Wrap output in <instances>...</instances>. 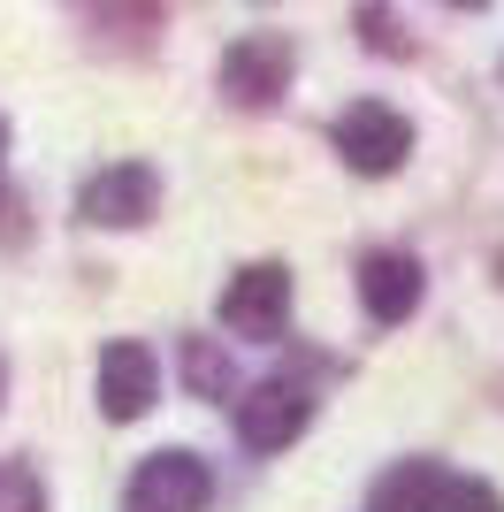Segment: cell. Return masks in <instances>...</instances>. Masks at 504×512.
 Returning <instances> with one entry per match:
<instances>
[{"label": "cell", "mask_w": 504, "mask_h": 512, "mask_svg": "<svg viewBox=\"0 0 504 512\" xmlns=\"http://www.w3.org/2000/svg\"><path fill=\"white\" fill-rule=\"evenodd\" d=\"M336 153H344V169H359V176H390V169H405V153H413V123L382 100H352L336 115Z\"/></svg>", "instance_id": "1"}, {"label": "cell", "mask_w": 504, "mask_h": 512, "mask_svg": "<svg viewBox=\"0 0 504 512\" xmlns=\"http://www.w3.org/2000/svg\"><path fill=\"white\" fill-rule=\"evenodd\" d=\"M283 314H291V268L283 260H252V268L230 276V291H222V329L230 337L268 344L283 337Z\"/></svg>", "instance_id": "2"}, {"label": "cell", "mask_w": 504, "mask_h": 512, "mask_svg": "<svg viewBox=\"0 0 504 512\" xmlns=\"http://www.w3.org/2000/svg\"><path fill=\"white\" fill-rule=\"evenodd\" d=\"M207 497H214V474L199 451H153L146 467L130 474L123 505L130 512H199Z\"/></svg>", "instance_id": "3"}, {"label": "cell", "mask_w": 504, "mask_h": 512, "mask_svg": "<svg viewBox=\"0 0 504 512\" xmlns=\"http://www.w3.org/2000/svg\"><path fill=\"white\" fill-rule=\"evenodd\" d=\"M153 207H161V176H153L146 161H115V169H100L77 192V214L92 230H138Z\"/></svg>", "instance_id": "4"}, {"label": "cell", "mask_w": 504, "mask_h": 512, "mask_svg": "<svg viewBox=\"0 0 504 512\" xmlns=\"http://www.w3.org/2000/svg\"><path fill=\"white\" fill-rule=\"evenodd\" d=\"M291 39L283 31H252V39H237L230 54H222V92H230L237 107H275L283 100V85H291Z\"/></svg>", "instance_id": "5"}, {"label": "cell", "mask_w": 504, "mask_h": 512, "mask_svg": "<svg viewBox=\"0 0 504 512\" xmlns=\"http://www.w3.org/2000/svg\"><path fill=\"white\" fill-rule=\"evenodd\" d=\"M314 421V398L298 383H252L245 398H237V444L245 451H283V444H298V428Z\"/></svg>", "instance_id": "6"}, {"label": "cell", "mask_w": 504, "mask_h": 512, "mask_svg": "<svg viewBox=\"0 0 504 512\" xmlns=\"http://www.w3.org/2000/svg\"><path fill=\"white\" fill-rule=\"evenodd\" d=\"M161 398V367L146 344H107L100 352V413L107 421H138Z\"/></svg>", "instance_id": "7"}, {"label": "cell", "mask_w": 504, "mask_h": 512, "mask_svg": "<svg viewBox=\"0 0 504 512\" xmlns=\"http://www.w3.org/2000/svg\"><path fill=\"white\" fill-rule=\"evenodd\" d=\"M420 291H428V276H420L413 253H367V260H359V306H367L382 329L413 314Z\"/></svg>", "instance_id": "8"}, {"label": "cell", "mask_w": 504, "mask_h": 512, "mask_svg": "<svg viewBox=\"0 0 504 512\" xmlns=\"http://www.w3.org/2000/svg\"><path fill=\"white\" fill-rule=\"evenodd\" d=\"M443 482H451V474H443L436 459H398V467L375 482L367 512H443Z\"/></svg>", "instance_id": "9"}, {"label": "cell", "mask_w": 504, "mask_h": 512, "mask_svg": "<svg viewBox=\"0 0 504 512\" xmlns=\"http://www.w3.org/2000/svg\"><path fill=\"white\" fill-rule=\"evenodd\" d=\"M184 375L199 398H230V375H222V352H214V337H191L184 344Z\"/></svg>", "instance_id": "10"}, {"label": "cell", "mask_w": 504, "mask_h": 512, "mask_svg": "<svg viewBox=\"0 0 504 512\" xmlns=\"http://www.w3.org/2000/svg\"><path fill=\"white\" fill-rule=\"evenodd\" d=\"M443 512H504V490L482 474H451L443 482Z\"/></svg>", "instance_id": "11"}, {"label": "cell", "mask_w": 504, "mask_h": 512, "mask_svg": "<svg viewBox=\"0 0 504 512\" xmlns=\"http://www.w3.org/2000/svg\"><path fill=\"white\" fill-rule=\"evenodd\" d=\"M0 512H46L39 474H31V467H16V459H0Z\"/></svg>", "instance_id": "12"}, {"label": "cell", "mask_w": 504, "mask_h": 512, "mask_svg": "<svg viewBox=\"0 0 504 512\" xmlns=\"http://www.w3.org/2000/svg\"><path fill=\"white\" fill-rule=\"evenodd\" d=\"M451 8H489V0H451Z\"/></svg>", "instance_id": "13"}, {"label": "cell", "mask_w": 504, "mask_h": 512, "mask_svg": "<svg viewBox=\"0 0 504 512\" xmlns=\"http://www.w3.org/2000/svg\"><path fill=\"white\" fill-rule=\"evenodd\" d=\"M0 161H8V123H0Z\"/></svg>", "instance_id": "14"}, {"label": "cell", "mask_w": 504, "mask_h": 512, "mask_svg": "<svg viewBox=\"0 0 504 512\" xmlns=\"http://www.w3.org/2000/svg\"><path fill=\"white\" fill-rule=\"evenodd\" d=\"M0 390H8V367H0Z\"/></svg>", "instance_id": "15"}]
</instances>
